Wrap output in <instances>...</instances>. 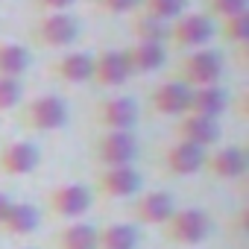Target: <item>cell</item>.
I'll list each match as a JSON object with an SVG mask.
<instances>
[{"mask_svg": "<svg viewBox=\"0 0 249 249\" xmlns=\"http://www.w3.org/2000/svg\"><path fill=\"white\" fill-rule=\"evenodd\" d=\"M97 123L108 132H132L138 123V103L132 97H108L97 103Z\"/></svg>", "mask_w": 249, "mask_h": 249, "instance_id": "obj_8", "label": "cell"}, {"mask_svg": "<svg viewBox=\"0 0 249 249\" xmlns=\"http://www.w3.org/2000/svg\"><path fill=\"white\" fill-rule=\"evenodd\" d=\"M176 141H188L199 150H211L220 141V123L211 117H199V114H182L176 123Z\"/></svg>", "mask_w": 249, "mask_h": 249, "instance_id": "obj_12", "label": "cell"}, {"mask_svg": "<svg viewBox=\"0 0 249 249\" xmlns=\"http://www.w3.org/2000/svg\"><path fill=\"white\" fill-rule=\"evenodd\" d=\"M208 12H214L217 18H234L240 12H249V0H208Z\"/></svg>", "mask_w": 249, "mask_h": 249, "instance_id": "obj_28", "label": "cell"}, {"mask_svg": "<svg viewBox=\"0 0 249 249\" xmlns=\"http://www.w3.org/2000/svg\"><path fill=\"white\" fill-rule=\"evenodd\" d=\"M94 202V191L79 185V182H68V185H59L47 194V208L56 214V217H65V220H76L82 217Z\"/></svg>", "mask_w": 249, "mask_h": 249, "instance_id": "obj_6", "label": "cell"}, {"mask_svg": "<svg viewBox=\"0 0 249 249\" xmlns=\"http://www.w3.org/2000/svg\"><path fill=\"white\" fill-rule=\"evenodd\" d=\"M97 249H138V229L132 223H108L97 229Z\"/></svg>", "mask_w": 249, "mask_h": 249, "instance_id": "obj_21", "label": "cell"}, {"mask_svg": "<svg viewBox=\"0 0 249 249\" xmlns=\"http://www.w3.org/2000/svg\"><path fill=\"white\" fill-rule=\"evenodd\" d=\"M30 50L24 44H15V41H0V76H15L21 79L27 71H30Z\"/></svg>", "mask_w": 249, "mask_h": 249, "instance_id": "obj_22", "label": "cell"}, {"mask_svg": "<svg viewBox=\"0 0 249 249\" xmlns=\"http://www.w3.org/2000/svg\"><path fill=\"white\" fill-rule=\"evenodd\" d=\"M68 103L56 94H44L30 100L27 106H21V120L33 132H56L68 123Z\"/></svg>", "mask_w": 249, "mask_h": 249, "instance_id": "obj_3", "label": "cell"}, {"mask_svg": "<svg viewBox=\"0 0 249 249\" xmlns=\"http://www.w3.org/2000/svg\"><path fill=\"white\" fill-rule=\"evenodd\" d=\"M38 229V208L30 202H12L3 223H0V231L9 237H27Z\"/></svg>", "mask_w": 249, "mask_h": 249, "instance_id": "obj_20", "label": "cell"}, {"mask_svg": "<svg viewBox=\"0 0 249 249\" xmlns=\"http://www.w3.org/2000/svg\"><path fill=\"white\" fill-rule=\"evenodd\" d=\"M33 38L47 50H65L79 38V21L71 12H47L33 27Z\"/></svg>", "mask_w": 249, "mask_h": 249, "instance_id": "obj_4", "label": "cell"}, {"mask_svg": "<svg viewBox=\"0 0 249 249\" xmlns=\"http://www.w3.org/2000/svg\"><path fill=\"white\" fill-rule=\"evenodd\" d=\"M231 106V97L223 85H202V88H191V103L188 111L199 114V117H211L217 120L220 114H226Z\"/></svg>", "mask_w": 249, "mask_h": 249, "instance_id": "obj_17", "label": "cell"}, {"mask_svg": "<svg viewBox=\"0 0 249 249\" xmlns=\"http://www.w3.org/2000/svg\"><path fill=\"white\" fill-rule=\"evenodd\" d=\"M129 65V73H153L159 68H164L167 62V47L164 44H153V41H135L132 47L123 50Z\"/></svg>", "mask_w": 249, "mask_h": 249, "instance_id": "obj_19", "label": "cell"}, {"mask_svg": "<svg viewBox=\"0 0 249 249\" xmlns=\"http://www.w3.org/2000/svg\"><path fill=\"white\" fill-rule=\"evenodd\" d=\"M129 65L123 50H103L94 56V76L91 82L100 88H120L123 82H129Z\"/></svg>", "mask_w": 249, "mask_h": 249, "instance_id": "obj_14", "label": "cell"}, {"mask_svg": "<svg viewBox=\"0 0 249 249\" xmlns=\"http://www.w3.org/2000/svg\"><path fill=\"white\" fill-rule=\"evenodd\" d=\"M36 3L41 9H47V12H65V9H71L76 3V0H36Z\"/></svg>", "mask_w": 249, "mask_h": 249, "instance_id": "obj_30", "label": "cell"}, {"mask_svg": "<svg viewBox=\"0 0 249 249\" xmlns=\"http://www.w3.org/2000/svg\"><path fill=\"white\" fill-rule=\"evenodd\" d=\"M141 185H144V176L132 164H126V167H103L100 176H97V194H103L108 199L135 196V194H141Z\"/></svg>", "mask_w": 249, "mask_h": 249, "instance_id": "obj_9", "label": "cell"}, {"mask_svg": "<svg viewBox=\"0 0 249 249\" xmlns=\"http://www.w3.org/2000/svg\"><path fill=\"white\" fill-rule=\"evenodd\" d=\"M97 6L108 15H126L141 9V0H97Z\"/></svg>", "mask_w": 249, "mask_h": 249, "instance_id": "obj_29", "label": "cell"}, {"mask_svg": "<svg viewBox=\"0 0 249 249\" xmlns=\"http://www.w3.org/2000/svg\"><path fill=\"white\" fill-rule=\"evenodd\" d=\"M214 179L220 182H234L246 173V153L234 144H226V147H217L211 153H205V167Z\"/></svg>", "mask_w": 249, "mask_h": 249, "instance_id": "obj_11", "label": "cell"}, {"mask_svg": "<svg viewBox=\"0 0 249 249\" xmlns=\"http://www.w3.org/2000/svg\"><path fill=\"white\" fill-rule=\"evenodd\" d=\"M205 153L208 150H199L188 141H173L170 147H164L161 161L173 176H194L205 167Z\"/></svg>", "mask_w": 249, "mask_h": 249, "instance_id": "obj_15", "label": "cell"}, {"mask_svg": "<svg viewBox=\"0 0 249 249\" xmlns=\"http://www.w3.org/2000/svg\"><path fill=\"white\" fill-rule=\"evenodd\" d=\"M223 71H226V62L217 50H208V47H199V50H188L179 56V79L188 85V88H202V85H220L223 79Z\"/></svg>", "mask_w": 249, "mask_h": 249, "instance_id": "obj_1", "label": "cell"}, {"mask_svg": "<svg viewBox=\"0 0 249 249\" xmlns=\"http://www.w3.org/2000/svg\"><path fill=\"white\" fill-rule=\"evenodd\" d=\"M188 103H191V88L182 79H167V82H161L150 94L153 111L164 114V117H182V114H188Z\"/></svg>", "mask_w": 249, "mask_h": 249, "instance_id": "obj_13", "label": "cell"}, {"mask_svg": "<svg viewBox=\"0 0 249 249\" xmlns=\"http://www.w3.org/2000/svg\"><path fill=\"white\" fill-rule=\"evenodd\" d=\"M132 36L135 41H153V44H164L170 38V24L147 15V12H138L132 18Z\"/></svg>", "mask_w": 249, "mask_h": 249, "instance_id": "obj_24", "label": "cell"}, {"mask_svg": "<svg viewBox=\"0 0 249 249\" xmlns=\"http://www.w3.org/2000/svg\"><path fill=\"white\" fill-rule=\"evenodd\" d=\"M50 71H53L56 79H62L68 85H85L94 76V56L73 50V53H65L62 59H56L50 65Z\"/></svg>", "mask_w": 249, "mask_h": 249, "instance_id": "obj_18", "label": "cell"}, {"mask_svg": "<svg viewBox=\"0 0 249 249\" xmlns=\"http://www.w3.org/2000/svg\"><path fill=\"white\" fill-rule=\"evenodd\" d=\"M94 156L103 167H126L138 159V138L135 132H103L94 144Z\"/></svg>", "mask_w": 249, "mask_h": 249, "instance_id": "obj_5", "label": "cell"}, {"mask_svg": "<svg viewBox=\"0 0 249 249\" xmlns=\"http://www.w3.org/2000/svg\"><path fill=\"white\" fill-rule=\"evenodd\" d=\"M214 38V24L208 15H179L170 27V38L179 50H199Z\"/></svg>", "mask_w": 249, "mask_h": 249, "instance_id": "obj_7", "label": "cell"}, {"mask_svg": "<svg viewBox=\"0 0 249 249\" xmlns=\"http://www.w3.org/2000/svg\"><path fill=\"white\" fill-rule=\"evenodd\" d=\"M161 229H164L167 240H173L179 246H196V243H202L208 237L211 217L202 208H176Z\"/></svg>", "mask_w": 249, "mask_h": 249, "instance_id": "obj_2", "label": "cell"}, {"mask_svg": "<svg viewBox=\"0 0 249 249\" xmlns=\"http://www.w3.org/2000/svg\"><path fill=\"white\" fill-rule=\"evenodd\" d=\"M223 38L229 44H237V47H246L249 44V12H240L234 18H226L223 21Z\"/></svg>", "mask_w": 249, "mask_h": 249, "instance_id": "obj_26", "label": "cell"}, {"mask_svg": "<svg viewBox=\"0 0 249 249\" xmlns=\"http://www.w3.org/2000/svg\"><path fill=\"white\" fill-rule=\"evenodd\" d=\"M41 153L33 141H9L0 147V170L6 176H30L38 170Z\"/></svg>", "mask_w": 249, "mask_h": 249, "instance_id": "obj_10", "label": "cell"}, {"mask_svg": "<svg viewBox=\"0 0 249 249\" xmlns=\"http://www.w3.org/2000/svg\"><path fill=\"white\" fill-rule=\"evenodd\" d=\"M12 202H15V199H12L6 191H0V223H3V217H6V211H9Z\"/></svg>", "mask_w": 249, "mask_h": 249, "instance_id": "obj_31", "label": "cell"}, {"mask_svg": "<svg viewBox=\"0 0 249 249\" xmlns=\"http://www.w3.org/2000/svg\"><path fill=\"white\" fill-rule=\"evenodd\" d=\"M24 103V82L15 76H0V111H12Z\"/></svg>", "mask_w": 249, "mask_h": 249, "instance_id": "obj_27", "label": "cell"}, {"mask_svg": "<svg viewBox=\"0 0 249 249\" xmlns=\"http://www.w3.org/2000/svg\"><path fill=\"white\" fill-rule=\"evenodd\" d=\"M185 9H188V0H141V12H147L164 24L185 15Z\"/></svg>", "mask_w": 249, "mask_h": 249, "instance_id": "obj_25", "label": "cell"}, {"mask_svg": "<svg viewBox=\"0 0 249 249\" xmlns=\"http://www.w3.org/2000/svg\"><path fill=\"white\" fill-rule=\"evenodd\" d=\"M56 249H97V226L68 223L56 234Z\"/></svg>", "mask_w": 249, "mask_h": 249, "instance_id": "obj_23", "label": "cell"}, {"mask_svg": "<svg viewBox=\"0 0 249 249\" xmlns=\"http://www.w3.org/2000/svg\"><path fill=\"white\" fill-rule=\"evenodd\" d=\"M173 211H176V205L167 191H147L135 199V208H132L135 220L147 223V226H164Z\"/></svg>", "mask_w": 249, "mask_h": 249, "instance_id": "obj_16", "label": "cell"}]
</instances>
